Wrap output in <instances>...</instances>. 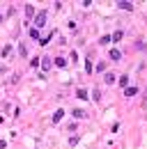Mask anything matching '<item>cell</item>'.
Masks as SVG:
<instances>
[{"instance_id":"3957f363","label":"cell","mask_w":147,"mask_h":149,"mask_svg":"<svg viewBox=\"0 0 147 149\" xmlns=\"http://www.w3.org/2000/svg\"><path fill=\"white\" fill-rule=\"evenodd\" d=\"M122 37H124V32H122V30H117V32H113L110 41H122Z\"/></svg>"},{"instance_id":"5b68a950","label":"cell","mask_w":147,"mask_h":149,"mask_svg":"<svg viewBox=\"0 0 147 149\" xmlns=\"http://www.w3.org/2000/svg\"><path fill=\"white\" fill-rule=\"evenodd\" d=\"M119 9H129V12H131V9H133V5H131V2H126V0H119Z\"/></svg>"},{"instance_id":"52a82bcc","label":"cell","mask_w":147,"mask_h":149,"mask_svg":"<svg viewBox=\"0 0 147 149\" xmlns=\"http://www.w3.org/2000/svg\"><path fill=\"white\" fill-rule=\"evenodd\" d=\"M110 60H122V53H119L117 48H113V51H110Z\"/></svg>"},{"instance_id":"7a4b0ae2","label":"cell","mask_w":147,"mask_h":149,"mask_svg":"<svg viewBox=\"0 0 147 149\" xmlns=\"http://www.w3.org/2000/svg\"><path fill=\"white\" fill-rule=\"evenodd\" d=\"M39 64H41V69H44V71H48V69L53 67V60H51V58H44L41 62H39Z\"/></svg>"},{"instance_id":"8fae6325","label":"cell","mask_w":147,"mask_h":149,"mask_svg":"<svg viewBox=\"0 0 147 149\" xmlns=\"http://www.w3.org/2000/svg\"><path fill=\"white\" fill-rule=\"evenodd\" d=\"M19 53L26 58V55H28V46H26V44H19Z\"/></svg>"},{"instance_id":"9a60e30c","label":"cell","mask_w":147,"mask_h":149,"mask_svg":"<svg viewBox=\"0 0 147 149\" xmlns=\"http://www.w3.org/2000/svg\"><path fill=\"white\" fill-rule=\"evenodd\" d=\"M99 41H101V44H110V34H106V37H101Z\"/></svg>"},{"instance_id":"8992f818","label":"cell","mask_w":147,"mask_h":149,"mask_svg":"<svg viewBox=\"0 0 147 149\" xmlns=\"http://www.w3.org/2000/svg\"><path fill=\"white\" fill-rule=\"evenodd\" d=\"M104 80H106L108 85H113V83H115L117 78H115V73H106V76H104Z\"/></svg>"},{"instance_id":"5bb4252c","label":"cell","mask_w":147,"mask_h":149,"mask_svg":"<svg viewBox=\"0 0 147 149\" xmlns=\"http://www.w3.org/2000/svg\"><path fill=\"white\" fill-rule=\"evenodd\" d=\"M30 37H32V39H39V30L32 28V30H30Z\"/></svg>"},{"instance_id":"2e32d148","label":"cell","mask_w":147,"mask_h":149,"mask_svg":"<svg viewBox=\"0 0 147 149\" xmlns=\"http://www.w3.org/2000/svg\"><path fill=\"white\" fill-rule=\"evenodd\" d=\"M119 85H124V87H126V85H129V78H126V76H122V78H119Z\"/></svg>"},{"instance_id":"6da1fadb","label":"cell","mask_w":147,"mask_h":149,"mask_svg":"<svg viewBox=\"0 0 147 149\" xmlns=\"http://www.w3.org/2000/svg\"><path fill=\"white\" fill-rule=\"evenodd\" d=\"M46 16H48V14H46V9L37 12V16H35V25H37V30H39L41 25H44V23H46Z\"/></svg>"},{"instance_id":"277c9868","label":"cell","mask_w":147,"mask_h":149,"mask_svg":"<svg viewBox=\"0 0 147 149\" xmlns=\"http://www.w3.org/2000/svg\"><path fill=\"white\" fill-rule=\"evenodd\" d=\"M136 92H138V87H133V85H131V87L124 89V96H136Z\"/></svg>"},{"instance_id":"4fadbf2b","label":"cell","mask_w":147,"mask_h":149,"mask_svg":"<svg viewBox=\"0 0 147 149\" xmlns=\"http://www.w3.org/2000/svg\"><path fill=\"white\" fill-rule=\"evenodd\" d=\"M76 96H78V99H88V92H85V89H78Z\"/></svg>"},{"instance_id":"ba28073f","label":"cell","mask_w":147,"mask_h":149,"mask_svg":"<svg viewBox=\"0 0 147 149\" xmlns=\"http://www.w3.org/2000/svg\"><path fill=\"white\" fill-rule=\"evenodd\" d=\"M71 115H74L76 119H81V117H85V110H81V108H76V110H74Z\"/></svg>"},{"instance_id":"e0dca14e","label":"cell","mask_w":147,"mask_h":149,"mask_svg":"<svg viewBox=\"0 0 147 149\" xmlns=\"http://www.w3.org/2000/svg\"><path fill=\"white\" fill-rule=\"evenodd\" d=\"M0 21H2V16H0Z\"/></svg>"},{"instance_id":"30bf717a","label":"cell","mask_w":147,"mask_h":149,"mask_svg":"<svg viewBox=\"0 0 147 149\" xmlns=\"http://www.w3.org/2000/svg\"><path fill=\"white\" fill-rule=\"evenodd\" d=\"M55 64H58L60 69H64V67H67V60L64 58H55Z\"/></svg>"},{"instance_id":"9c48e42d","label":"cell","mask_w":147,"mask_h":149,"mask_svg":"<svg viewBox=\"0 0 147 149\" xmlns=\"http://www.w3.org/2000/svg\"><path fill=\"white\" fill-rule=\"evenodd\" d=\"M26 16H35V7H32V5H26Z\"/></svg>"},{"instance_id":"7c38bea8","label":"cell","mask_w":147,"mask_h":149,"mask_svg":"<svg viewBox=\"0 0 147 149\" xmlns=\"http://www.w3.org/2000/svg\"><path fill=\"white\" fill-rule=\"evenodd\" d=\"M62 115H64V110H55V115H53V122L58 124L60 119H62Z\"/></svg>"}]
</instances>
